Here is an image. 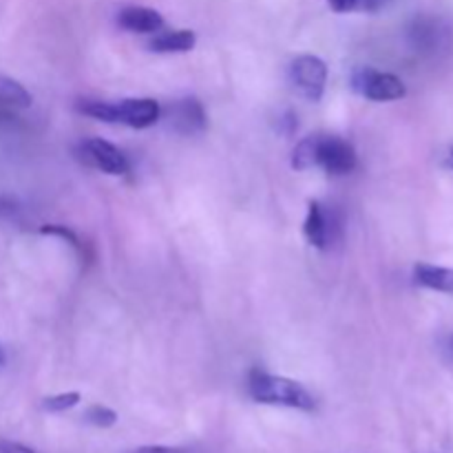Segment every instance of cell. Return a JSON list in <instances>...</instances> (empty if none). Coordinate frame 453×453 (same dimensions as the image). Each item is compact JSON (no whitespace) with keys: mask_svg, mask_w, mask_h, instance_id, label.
<instances>
[{"mask_svg":"<svg viewBox=\"0 0 453 453\" xmlns=\"http://www.w3.org/2000/svg\"><path fill=\"white\" fill-rule=\"evenodd\" d=\"M248 392L257 403H264V405H281L301 411H312L317 407V401L303 385L286 379V376H274L261 370L250 372Z\"/></svg>","mask_w":453,"mask_h":453,"instance_id":"6da1fadb","label":"cell"},{"mask_svg":"<svg viewBox=\"0 0 453 453\" xmlns=\"http://www.w3.org/2000/svg\"><path fill=\"white\" fill-rule=\"evenodd\" d=\"M352 87L354 91L361 93L363 97L374 102L401 100L407 93L401 78H396L394 73H385V71L370 69V66H363V69L354 71Z\"/></svg>","mask_w":453,"mask_h":453,"instance_id":"7a4b0ae2","label":"cell"},{"mask_svg":"<svg viewBox=\"0 0 453 453\" xmlns=\"http://www.w3.org/2000/svg\"><path fill=\"white\" fill-rule=\"evenodd\" d=\"M357 150L348 140L336 135H317V166L327 175H348L357 168Z\"/></svg>","mask_w":453,"mask_h":453,"instance_id":"3957f363","label":"cell"},{"mask_svg":"<svg viewBox=\"0 0 453 453\" xmlns=\"http://www.w3.org/2000/svg\"><path fill=\"white\" fill-rule=\"evenodd\" d=\"M290 78L296 91L310 102H319L323 97L327 82V66L317 56H299L290 66Z\"/></svg>","mask_w":453,"mask_h":453,"instance_id":"277c9868","label":"cell"},{"mask_svg":"<svg viewBox=\"0 0 453 453\" xmlns=\"http://www.w3.org/2000/svg\"><path fill=\"white\" fill-rule=\"evenodd\" d=\"M80 159L88 166L97 168V171L106 173V175H124L128 173V159L119 149H115L111 142L104 140H84L78 149Z\"/></svg>","mask_w":453,"mask_h":453,"instance_id":"5b68a950","label":"cell"},{"mask_svg":"<svg viewBox=\"0 0 453 453\" xmlns=\"http://www.w3.org/2000/svg\"><path fill=\"white\" fill-rule=\"evenodd\" d=\"M157 102L153 97H128V100L113 102V124H127L131 128H149L159 122Z\"/></svg>","mask_w":453,"mask_h":453,"instance_id":"8992f818","label":"cell"},{"mask_svg":"<svg viewBox=\"0 0 453 453\" xmlns=\"http://www.w3.org/2000/svg\"><path fill=\"white\" fill-rule=\"evenodd\" d=\"M168 118H171V127L184 135L202 133L208 124L206 111H203L202 102L195 100V97H184V100H177L175 104H171Z\"/></svg>","mask_w":453,"mask_h":453,"instance_id":"52a82bcc","label":"cell"},{"mask_svg":"<svg viewBox=\"0 0 453 453\" xmlns=\"http://www.w3.org/2000/svg\"><path fill=\"white\" fill-rule=\"evenodd\" d=\"M303 233L305 239L314 248H319V250H327L332 246V242H334V219L323 211V206L319 202H310Z\"/></svg>","mask_w":453,"mask_h":453,"instance_id":"ba28073f","label":"cell"},{"mask_svg":"<svg viewBox=\"0 0 453 453\" xmlns=\"http://www.w3.org/2000/svg\"><path fill=\"white\" fill-rule=\"evenodd\" d=\"M118 22L122 29L133 31V34H157L164 27L162 13L150 7H124L119 12Z\"/></svg>","mask_w":453,"mask_h":453,"instance_id":"9c48e42d","label":"cell"},{"mask_svg":"<svg viewBox=\"0 0 453 453\" xmlns=\"http://www.w3.org/2000/svg\"><path fill=\"white\" fill-rule=\"evenodd\" d=\"M31 106V93L13 78L0 75V119H12L18 111Z\"/></svg>","mask_w":453,"mask_h":453,"instance_id":"30bf717a","label":"cell"},{"mask_svg":"<svg viewBox=\"0 0 453 453\" xmlns=\"http://www.w3.org/2000/svg\"><path fill=\"white\" fill-rule=\"evenodd\" d=\"M197 35L190 29H175L155 34V38L149 42V49L155 53H186L195 47Z\"/></svg>","mask_w":453,"mask_h":453,"instance_id":"8fae6325","label":"cell"},{"mask_svg":"<svg viewBox=\"0 0 453 453\" xmlns=\"http://www.w3.org/2000/svg\"><path fill=\"white\" fill-rule=\"evenodd\" d=\"M414 281L418 283V286L429 288V290L453 295V270L451 268H442V265H432V264H416L414 265Z\"/></svg>","mask_w":453,"mask_h":453,"instance_id":"7c38bea8","label":"cell"},{"mask_svg":"<svg viewBox=\"0 0 453 453\" xmlns=\"http://www.w3.org/2000/svg\"><path fill=\"white\" fill-rule=\"evenodd\" d=\"M442 29L438 27L436 20L432 18H418V20L411 25V40H414L416 47L420 49H434L441 44Z\"/></svg>","mask_w":453,"mask_h":453,"instance_id":"4fadbf2b","label":"cell"},{"mask_svg":"<svg viewBox=\"0 0 453 453\" xmlns=\"http://www.w3.org/2000/svg\"><path fill=\"white\" fill-rule=\"evenodd\" d=\"M392 0H327V4L332 7V12L336 13H374L385 9Z\"/></svg>","mask_w":453,"mask_h":453,"instance_id":"5bb4252c","label":"cell"},{"mask_svg":"<svg viewBox=\"0 0 453 453\" xmlns=\"http://www.w3.org/2000/svg\"><path fill=\"white\" fill-rule=\"evenodd\" d=\"M292 166L296 171H308V168L317 166V135H310L303 142H299V146L292 153Z\"/></svg>","mask_w":453,"mask_h":453,"instance_id":"9a60e30c","label":"cell"},{"mask_svg":"<svg viewBox=\"0 0 453 453\" xmlns=\"http://www.w3.org/2000/svg\"><path fill=\"white\" fill-rule=\"evenodd\" d=\"M78 403H80V394L78 392H65V394H56V396L44 398L42 407H44V411H51V414H60V411L73 410Z\"/></svg>","mask_w":453,"mask_h":453,"instance_id":"2e32d148","label":"cell"},{"mask_svg":"<svg viewBox=\"0 0 453 453\" xmlns=\"http://www.w3.org/2000/svg\"><path fill=\"white\" fill-rule=\"evenodd\" d=\"M87 423H91L93 427L109 429L118 423V414L104 405H93L87 410Z\"/></svg>","mask_w":453,"mask_h":453,"instance_id":"e0dca14e","label":"cell"},{"mask_svg":"<svg viewBox=\"0 0 453 453\" xmlns=\"http://www.w3.org/2000/svg\"><path fill=\"white\" fill-rule=\"evenodd\" d=\"M40 233H42V234H53V237H62V239H65V242H69L71 246L75 248V250L82 252V243H80L78 234H75L71 228H66V226H58V224L40 226Z\"/></svg>","mask_w":453,"mask_h":453,"instance_id":"ac0fdd59","label":"cell"},{"mask_svg":"<svg viewBox=\"0 0 453 453\" xmlns=\"http://www.w3.org/2000/svg\"><path fill=\"white\" fill-rule=\"evenodd\" d=\"M20 212L16 199L12 195H0V219H13Z\"/></svg>","mask_w":453,"mask_h":453,"instance_id":"d6986e66","label":"cell"},{"mask_svg":"<svg viewBox=\"0 0 453 453\" xmlns=\"http://www.w3.org/2000/svg\"><path fill=\"white\" fill-rule=\"evenodd\" d=\"M0 453H35V451H31L29 447L20 445V442L3 441V442H0Z\"/></svg>","mask_w":453,"mask_h":453,"instance_id":"ffe728a7","label":"cell"},{"mask_svg":"<svg viewBox=\"0 0 453 453\" xmlns=\"http://www.w3.org/2000/svg\"><path fill=\"white\" fill-rule=\"evenodd\" d=\"M441 348H442V357H445L449 363H453V334L445 336V339H442Z\"/></svg>","mask_w":453,"mask_h":453,"instance_id":"44dd1931","label":"cell"},{"mask_svg":"<svg viewBox=\"0 0 453 453\" xmlns=\"http://www.w3.org/2000/svg\"><path fill=\"white\" fill-rule=\"evenodd\" d=\"M133 453H184V451L173 449V447H159V445H155V447H142V449H137V451H133Z\"/></svg>","mask_w":453,"mask_h":453,"instance_id":"7402d4cb","label":"cell"},{"mask_svg":"<svg viewBox=\"0 0 453 453\" xmlns=\"http://www.w3.org/2000/svg\"><path fill=\"white\" fill-rule=\"evenodd\" d=\"M4 361H7V357H4V349H3V345H0V367L4 365Z\"/></svg>","mask_w":453,"mask_h":453,"instance_id":"603a6c76","label":"cell"},{"mask_svg":"<svg viewBox=\"0 0 453 453\" xmlns=\"http://www.w3.org/2000/svg\"><path fill=\"white\" fill-rule=\"evenodd\" d=\"M449 166L453 168V149L449 150Z\"/></svg>","mask_w":453,"mask_h":453,"instance_id":"cb8c5ba5","label":"cell"}]
</instances>
